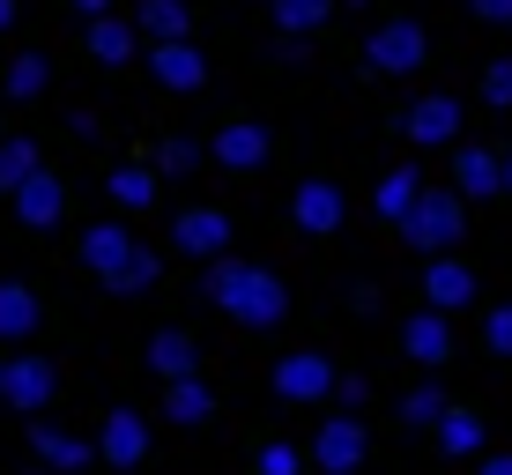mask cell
Returning <instances> with one entry per match:
<instances>
[{
  "label": "cell",
  "instance_id": "cell-17",
  "mask_svg": "<svg viewBox=\"0 0 512 475\" xmlns=\"http://www.w3.org/2000/svg\"><path fill=\"white\" fill-rule=\"evenodd\" d=\"M134 30L156 38V45H179L193 30V8H186V0H134Z\"/></svg>",
  "mask_w": 512,
  "mask_h": 475
},
{
  "label": "cell",
  "instance_id": "cell-9",
  "mask_svg": "<svg viewBox=\"0 0 512 475\" xmlns=\"http://www.w3.org/2000/svg\"><path fill=\"white\" fill-rule=\"evenodd\" d=\"M134 253H141V238L127 231V223H90V231H82V268L104 275V283H112Z\"/></svg>",
  "mask_w": 512,
  "mask_h": 475
},
{
  "label": "cell",
  "instance_id": "cell-27",
  "mask_svg": "<svg viewBox=\"0 0 512 475\" xmlns=\"http://www.w3.org/2000/svg\"><path fill=\"white\" fill-rule=\"evenodd\" d=\"M45 82H52L45 52H15V60H8V97H45Z\"/></svg>",
  "mask_w": 512,
  "mask_h": 475
},
{
  "label": "cell",
  "instance_id": "cell-38",
  "mask_svg": "<svg viewBox=\"0 0 512 475\" xmlns=\"http://www.w3.org/2000/svg\"><path fill=\"white\" fill-rule=\"evenodd\" d=\"M483 475H512V453H490V461H483Z\"/></svg>",
  "mask_w": 512,
  "mask_h": 475
},
{
  "label": "cell",
  "instance_id": "cell-37",
  "mask_svg": "<svg viewBox=\"0 0 512 475\" xmlns=\"http://www.w3.org/2000/svg\"><path fill=\"white\" fill-rule=\"evenodd\" d=\"M475 15H483V23H512V0H468Z\"/></svg>",
  "mask_w": 512,
  "mask_h": 475
},
{
  "label": "cell",
  "instance_id": "cell-1",
  "mask_svg": "<svg viewBox=\"0 0 512 475\" xmlns=\"http://www.w3.org/2000/svg\"><path fill=\"white\" fill-rule=\"evenodd\" d=\"M201 297H208V305H223L238 327H275L282 312H290V290H282L268 268H253V260H231V253L208 260Z\"/></svg>",
  "mask_w": 512,
  "mask_h": 475
},
{
  "label": "cell",
  "instance_id": "cell-29",
  "mask_svg": "<svg viewBox=\"0 0 512 475\" xmlns=\"http://www.w3.org/2000/svg\"><path fill=\"white\" fill-rule=\"evenodd\" d=\"M156 275H164V260H156L149 245H141V253L127 260V268L112 275V297H141V290H156Z\"/></svg>",
  "mask_w": 512,
  "mask_h": 475
},
{
  "label": "cell",
  "instance_id": "cell-13",
  "mask_svg": "<svg viewBox=\"0 0 512 475\" xmlns=\"http://www.w3.org/2000/svg\"><path fill=\"white\" fill-rule=\"evenodd\" d=\"M15 216H23L30 231H52V223L67 216V193H60V179H52V171H30V179L15 186Z\"/></svg>",
  "mask_w": 512,
  "mask_h": 475
},
{
  "label": "cell",
  "instance_id": "cell-34",
  "mask_svg": "<svg viewBox=\"0 0 512 475\" xmlns=\"http://www.w3.org/2000/svg\"><path fill=\"white\" fill-rule=\"evenodd\" d=\"M334 401H342V409L357 416L364 401H372V379H357V372H349V379H334Z\"/></svg>",
  "mask_w": 512,
  "mask_h": 475
},
{
  "label": "cell",
  "instance_id": "cell-33",
  "mask_svg": "<svg viewBox=\"0 0 512 475\" xmlns=\"http://www.w3.org/2000/svg\"><path fill=\"white\" fill-rule=\"evenodd\" d=\"M260 475H305V453L275 438V446H260Z\"/></svg>",
  "mask_w": 512,
  "mask_h": 475
},
{
  "label": "cell",
  "instance_id": "cell-39",
  "mask_svg": "<svg viewBox=\"0 0 512 475\" xmlns=\"http://www.w3.org/2000/svg\"><path fill=\"white\" fill-rule=\"evenodd\" d=\"M75 8H82V15H112V0H75Z\"/></svg>",
  "mask_w": 512,
  "mask_h": 475
},
{
  "label": "cell",
  "instance_id": "cell-24",
  "mask_svg": "<svg viewBox=\"0 0 512 475\" xmlns=\"http://www.w3.org/2000/svg\"><path fill=\"white\" fill-rule=\"evenodd\" d=\"M416 193H423V171L416 164H401V171H386V179H379V193H372V201H379V216H409V208H416Z\"/></svg>",
  "mask_w": 512,
  "mask_h": 475
},
{
  "label": "cell",
  "instance_id": "cell-18",
  "mask_svg": "<svg viewBox=\"0 0 512 475\" xmlns=\"http://www.w3.org/2000/svg\"><path fill=\"white\" fill-rule=\"evenodd\" d=\"M401 349H409L416 364H446V357H453L446 312H409V327H401Z\"/></svg>",
  "mask_w": 512,
  "mask_h": 475
},
{
  "label": "cell",
  "instance_id": "cell-40",
  "mask_svg": "<svg viewBox=\"0 0 512 475\" xmlns=\"http://www.w3.org/2000/svg\"><path fill=\"white\" fill-rule=\"evenodd\" d=\"M15 23V0H0V30H8Z\"/></svg>",
  "mask_w": 512,
  "mask_h": 475
},
{
  "label": "cell",
  "instance_id": "cell-31",
  "mask_svg": "<svg viewBox=\"0 0 512 475\" xmlns=\"http://www.w3.org/2000/svg\"><path fill=\"white\" fill-rule=\"evenodd\" d=\"M30 171H38V149L30 142H8V134H0V193H15L30 179Z\"/></svg>",
  "mask_w": 512,
  "mask_h": 475
},
{
  "label": "cell",
  "instance_id": "cell-2",
  "mask_svg": "<svg viewBox=\"0 0 512 475\" xmlns=\"http://www.w3.org/2000/svg\"><path fill=\"white\" fill-rule=\"evenodd\" d=\"M401 238H409L416 253H431V260H438L453 238H461V201H453V193H431V186H423V193H416V208L401 216Z\"/></svg>",
  "mask_w": 512,
  "mask_h": 475
},
{
  "label": "cell",
  "instance_id": "cell-19",
  "mask_svg": "<svg viewBox=\"0 0 512 475\" xmlns=\"http://www.w3.org/2000/svg\"><path fill=\"white\" fill-rule=\"evenodd\" d=\"M423 297H431V312H461L468 297H475V275L461 268V260L438 253V260H431V275H423Z\"/></svg>",
  "mask_w": 512,
  "mask_h": 475
},
{
  "label": "cell",
  "instance_id": "cell-7",
  "mask_svg": "<svg viewBox=\"0 0 512 475\" xmlns=\"http://www.w3.org/2000/svg\"><path fill=\"white\" fill-rule=\"evenodd\" d=\"M52 386H60L52 357H8V372H0V401H15L23 416H38L52 401Z\"/></svg>",
  "mask_w": 512,
  "mask_h": 475
},
{
  "label": "cell",
  "instance_id": "cell-15",
  "mask_svg": "<svg viewBox=\"0 0 512 475\" xmlns=\"http://www.w3.org/2000/svg\"><path fill=\"white\" fill-rule=\"evenodd\" d=\"M149 372L156 379H193L201 372V349H193V334H179V327H164V334H149Z\"/></svg>",
  "mask_w": 512,
  "mask_h": 475
},
{
  "label": "cell",
  "instance_id": "cell-30",
  "mask_svg": "<svg viewBox=\"0 0 512 475\" xmlns=\"http://www.w3.org/2000/svg\"><path fill=\"white\" fill-rule=\"evenodd\" d=\"M156 171H164V179H193V171H201V142H186V134H164V149H156Z\"/></svg>",
  "mask_w": 512,
  "mask_h": 475
},
{
  "label": "cell",
  "instance_id": "cell-42",
  "mask_svg": "<svg viewBox=\"0 0 512 475\" xmlns=\"http://www.w3.org/2000/svg\"><path fill=\"white\" fill-rule=\"evenodd\" d=\"M0 372H8V357H0Z\"/></svg>",
  "mask_w": 512,
  "mask_h": 475
},
{
  "label": "cell",
  "instance_id": "cell-26",
  "mask_svg": "<svg viewBox=\"0 0 512 475\" xmlns=\"http://www.w3.org/2000/svg\"><path fill=\"white\" fill-rule=\"evenodd\" d=\"M104 193H112L119 208H149V201H156V171H141V164H119L112 179H104Z\"/></svg>",
  "mask_w": 512,
  "mask_h": 475
},
{
  "label": "cell",
  "instance_id": "cell-8",
  "mask_svg": "<svg viewBox=\"0 0 512 475\" xmlns=\"http://www.w3.org/2000/svg\"><path fill=\"white\" fill-rule=\"evenodd\" d=\"M97 453L112 468H141V461H149V416H141V409H112L104 431H97Z\"/></svg>",
  "mask_w": 512,
  "mask_h": 475
},
{
  "label": "cell",
  "instance_id": "cell-4",
  "mask_svg": "<svg viewBox=\"0 0 512 475\" xmlns=\"http://www.w3.org/2000/svg\"><path fill=\"white\" fill-rule=\"evenodd\" d=\"M364 446H372V438H364V424L357 416H327L320 424V438H312V461H320V475H357L364 468Z\"/></svg>",
  "mask_w": 512,
  "mask_h": 475
},
{
  "label": "cell",
  "instance_id": "cell-41",
  "mask_svg": "<svg viewBox=\"0 0 512 475\" xmlns=\"http://www.w3.org/2000/svg\"><path fill=\"white\" fill-rule=\"evenodd\" d=\"M505 186H512V164H505Z\"/></svg>",
  "mask_w": 512,
  "mask_h": 475
},
{
  "label": "cell",
  "instance_id": "cell-36",
  "mask_svg": "<svg viewBox=\"0 0 512 475\" xmlns=\"http://www.w3.org/2000/svg\"><path fill=\"white\" fill-rule=\"evenodd\" d=\"M490 349H498V357H512V305L490 312Z\"/></svg>",
  "mask_w": 512,
  "mask_h": 475
},
{
  "label": "cell",
  "instance_id": "cell-28",
  "mask_svg": "<svg viewBox=\"0 0 512 475\" xmlns=\"http://www.w3.org/2000/svg\"><path fill=\"white\" fill-rule=\"evenodd\" d=\"M438 446H446V453H483V416L446 409V416H438Z\"/></svg>",
  "mask_w": 512,
  "mask_h": 475
},
{
  "label": "cell",
  "instance_id": "cell-14",
  "mask_svg": "<svg viewBox=\"0 0 512 475\" xmlns=\"http://www.w3.org/2000/svg\"><path fill=\"white\" fill-rule=\"evenodd\" d=\"M401 127H409V142L438 149V142H453V134H461V104H453V97H423V104L401 112Z\"/></svg>",
  "mask_w": 512,
  "mask_h": 475
},
{
  "label": "cell",
  "instance_id": "cell-23",
  "mask_svg": "<svg viewBox=\"0 0 512 475\" xmlns=\"http://www.w3.org/2000/svg\"><path fill=\"white\" fill-rule=\"evenodd\" d=\"M453 179H461V193H468V201H483V193H498V186H505V164H498L490 149H461Z\"/></svg>",
  "mask_w": 512,
  "mask_h": 475
},
{
  "label": "cell",
  "instance_id": "cell-32",
  "mask_svg": "<svg viewBox=\"0 0 512 475\" xmlns=\"http://www.w3.org/2000/svg\"><path fill=\"white\" fill-rule=\"evenodd\" d=\"M438 416H446V394H438V386H416V394H401V424H438Z\"/></svg>",
  "mask_w": 512,
  "mask_h": 475
},
{
  "label": "cell",
  "instance_id": "cell-10",
  "mask_svg": "<svg viewBox=\"0 0 512 475\" xmlns=\"http://www.w3.org/2000/svg\"><path fill=\"white\" fill-rule=\"evenodd\" d=\"M364 60H372L379 75H409V67H423V30L416 23H379L372 45H364Z\"/></svg>",
  "mask_w": 512,
  "mask_h": 475
},
{
  "label": "cell",
  "instance_id": "cell-21",
  "mask_svg": "<svg viewBox=\"0 0 512 475\" xmlns=\"http://www.w3.org/2000/svg\"><path fill=\"white\" fill-rule=\"evenodd\" d=\"M134 45H141V30L127 23V15H90V52H97L104 67H127Z\"/></svg>",
  "mask_w": 512,
  "mask_h": 475
},
{
  "label": "cell",
  "instance_id": "cell-12",
  "mask_svg": "<svg viewBox=\"0 0 512 475\" xmlns=\"http://www.w3.org/2000/svg\"><path fill=\"white\" fill-rule=\"evenodd\" d=\"M149 75L156 82H164V90H201V82H208V60H201V52H193V38H179V45H149Z\"/></svg>",
  "mask_w": 512,
  "mask_h": 475
},
{
  "label": "cell",
  "instance_id": "cell-22",
  "mask_svg": "<svg viewBox=\"0 0 512 475\" xmlns=\"http://www.w3.org/2000/svg\"><path fill=\"white\" fill-rule=\"evenodd\" d=\"M164 416H171V424H208V416H216V394L201 386V372L164 386Z\"/></svg>",
  "mask_w": 512,
  "mask_h": 475
},
{
  "label": "cell",
  "instance_id": "cell-25",
  "mask_svg": "<svg viewBox=\"0 0 512 475\" xmlns=\"http://www.w3.org/2000/svg\"><path fill=\"white\" fill-rule=\"evenodd\" d=\"M327 15H334V0H275V30L282 38H312Z\"/></svg>",
  "mask_w": 512,
  "mask_h": 475
},
{
  "label": "cell",
  "instance_id": "cell-5",
  "mask_svg": "<svg viewBox=\"0 0 512 475\" xmlns=\"http://www.w3.org/2000/svg\"><path fill=\"white\" fill-rule=\"evenodd\" d=\"M171 245H179L186 260H223L231 253V216H223V208H186V216L171 223Z\"/></svg>",
  "mask_w": 512,
  "mask_h": 475
},
{
  "label": "cell",
  "instance_id": "cell-16",
  "mask_svg": "<svg viewBox=\"0 0 512 475\" xmlns=\"http://www.w3.org/2000/svg\"><path fill=\"white\" fill-rule=\"evenodd\" d=\"M30 446H38V461L60 468V475H82V468H90V453H97V446H82V438L60 431V424H30Z\"/></svg>",
  "mask_w": 512,
  "mask_h": 475
},
{
  "label": "cell",
  "instance_id": "cell-6",
  "mask_svg": "<svg viewBox=\"0 0 512 475\" xmlns=\"http://www.w3.org/2000/svg\"><path fill=\"white\" fill-rule=\"evenodd\" d=\"M334 379H342V372H334L320 349H297V357L275 364V394H282V401H327Z\"/></svg>",
  "mask_w": 512,
  "mask_h": 475
},
{
  "label": "cell",
  "instance_id": "cell-20",
  "mask_svg": "<svg viewBox=\"0 0 512 475\" xmlns=\"http://www.w3.org/2000/svg\"><path fill=\"white\" fill-rule=\"evenodd\" d=\"M38 290L30 283H0V342H30L38 334Z\"/></svg>",
  "mask_w": 512,
  "mask_h": 475
},
{
  "label": "cell",
  "instance_id": "cell-3",
  "mask_svg": "<svg viewBox=\"0 0 512 475\" xmlns=\"http://www.w3.org/2000/svg\"><path fill=\"white\" fill-rule=\"evenodd\" d=\"M290 223H297L305 238H334V231L349 223V201H342V186H334V179H305V186L290 193Z\"/></svg>",
  "mask_w": 512,
  "mask_h": 475
},
{
  "label": "cell",
  "instance_id": "cell-35",
  "mask_svg": "<svg viewBox=\"0 0 512 475\" xmlns=\"http://www.w3.org/2000/svg\"><path fill=\"white\" fill-rule=\"evenodd\" d=\"M483 97H490V104H512V60H498V67L483 75Z\"/></svg>",
  "mask_w": 512,
  "mask_h": 475
},
{
  "label": "cell",
  "instance_id": "cell-11",
  "mask_svg": "<svg viewBox=\"0 0 512 475\" xmlns=\"http://www.w3.org/2000/svg\"><path fill=\"white\" fill-rule=\"evenodd\" d=\"M268 127H260V119H223V134H216V164L223 171H260L268 164Z\"/></svg>",
  "mask_w": 512,
  "mask_h": 475
}]
</instances>
